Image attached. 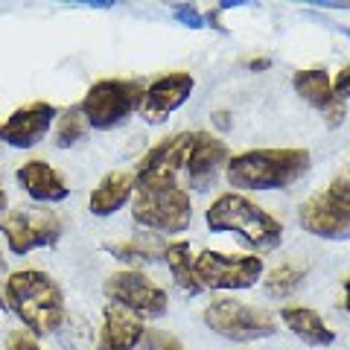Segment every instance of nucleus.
Here are the masks:
<instances>
[{
    "mask_svg": "<svg viewBox=\"0 0 350 350\" xmlns=\"http://www.w3.org/2000/svg\"><path fill=\"white\" fill-rule=\"evenodd\" d=\"M6 310H12L24 330L32 336H50L68 319L64 310L62 289L50 275H44L38 269H24L9 275L6 280Z\"/></svg>",
    "mask_w": 350,
    "mask_h": 350,
    "instance_id": "obj_1",
    "label": "nucleus"
},
{
    "mask_svg": "<svg viewBox=\"0 0 350 350\" xmlns=\"http://www.w3.org/2000/svg\"><path fill=\"white\" fill-rule=\"evenodd\" d=\"M207 228L216 234H237L245 248L266 254L283 243V225L243 193H222L207 207Z\"/></svg>",
    "mask_w": 350,
    "mask_h": 350,
    "instance_id": "obj_2",
    "label": "nucleus"
},
{
    "mask_svg": "<svg viewBox=\"0 0 350 350\" xmlns=\"http://www.w3.org/2000/svg\"><path fill=\"white\" fill-rule=\"evenodd\" d=\"M310 170L306 149H248L231 155L225 167L228 184L237 190H286Z\"/></svg>",
    "mask_w": 350,
    "mask_h": 350,
    "instance_id": "obj_3",
    "label": "nucleus"
},
{
    "mask_svg": "<svg viewBox=\"0 0 350 350\" xmlns=\"http://www.w3.org/2000/svg\"><path fill=\"white\" fill-rule=\"evenodd\" d=\"M131 219L158 234H181L193 222V204L178 181H140L131 196Z\"/></svg>",
    "mask_w": 350,
    "mask_h": 350,
    "instance_id": "obj_4",
    "label": "nucleus"
},
{
    "mask_svg": "<svg viewBox=\"0 0 350 350\" xmlns=\"http://www.w3.org/2000/svg\"><path fill=\"white\" fill-rule=\"evenodd\" d=\"M146 88L137 79H100L88 88L82 96V114L91 129L111 131L117 126H126L131 114L140 111Z\"/></svg>",
    "mask_w": 350,
    "mask_h": 350,
    "instance_id": "obj_5",
    "label": "nucleus"
},
{
    "mask_svg": "<svg viewBox=\"0 0 350 350\" xmlns=\"http://www.w3.org/2000/svg\"><path fill=\"white\" fill-rule=\"evenodd\" d=\"M301 228L319 239L350 237V181L336 178L330 187L310 196L301 204Z\"/></svg>",
    "mask_w": 350,
    "mask_h": 350,
    "instance_id": "obj_6",
    "label": "nucleus"
},
{
    "mask_svg": "<svg viewBox=\"0 0 350 350\" xmlns=\"http://www.w3.org/2000/svg\"><path fill=\"white\" fill-rule=\"evenodd\" d=\"M0 234L12 254L53 248L62 239V219L47 207H15L0 216Z\"/></svg>",
    "mask_w": 350,
    "mask_h": 350,
    "instance_id": "obj_7",
    "label": "nucleus"
},
{
    "mask_svg": "<svg viewBox=\"0 0 350 350\" xmlns=\"http://www.w3.org/2000/svg\"><path fill=\"white\" fill-rule=\"evenodd\" d=\"M202 319L213 333L231 338V342H257V338H269L278 333L275 319L266 310H257V306L231 298L213 301L202 312Z\"/></svg>",
    "mask_w": 350,
    "mask_h": 350,
    "instance_id": "obj_8",
    "label": "nucleus"
},
{
    "mask_svg": "<svg viewBox=\"0 0 350 350\" xmlns=\"http://www.w3.org/2000/svg\"><path fill=\"white\" fill-rule=\"evenodd\" d=\"M262 278V257H231L202 251L196 257V280L202 289H251Z\"/></svg>",
    "mask_w": 350,
    "mask_h": 350,
    "instance_id": "obj_9",
    "label": "nucleus"
},
{
    "mask_svg": "<svg viewBox=\"0 0 350 350\" xmlns=\"http://www.w3.org/2000/svg\"><path fill=\"white\" fill-rule=\"evenodd\" d=\"M105 298L131 310L140 319H161L170 306V298L155 280H149L144 271H114L105 280Z\"/></svg>",
    "mask_w": 350,
    "mask_h": 350,
    "instance_id": "obj_10",
    "label": "nucleus"
},
{
    "mask_svg": "<svg viewBox=\"0 0 350 350\" xmlns=\"http://www.w3.org/2000/svg\"><path fill=\"white\" fill-rule=\"evenodd\" d=\"M56 117H59V108L53 103H44V100H36L24 108H15L6 123L0 126V140L12 149H32L44 140V135L50 131Z\"/></svg>",
    "mask_w": 350,
    "mask_h": 350,
    "instance_id": "obj_11",
    "label": "nucleus"
},
{
    "mask_svg": "<svg viewBox=\"0 0 350 350\" xmlns=\"http://www.w3.org/2000/svg\"><path fill=\"white\" fill-rule=\"evenodd\" d=\"M193 88H196V79L190 73H167L155 79L146 94H144V103H140V117L146 120L149 126H161L167 123L172 111H178L193 96Z\"/></svg>",
    "mask_w": 350,
    "mask_h": 350,
    "instance_id": "obj_12",
    "label": "nucleus"
},
{
    "mask_svg": "<svg viewBox=\"0 0 350 350\" xmlns=\"http://www.w3.org/2000/svg\"><path fill=\"white\" fill-rule=\"evenodd\" d=\"M193 144V131H178L152 146L144 158H140L135 170V184L140 181H178V172L187 163V152Z\"/></svg>",
    "mask_w": 350,
    "mask_h": 350,
    "instance_id": "obj_13",
    "label": "nucleus"
},
{
    "mask_svg": "<svg viewBox=\"0 0 350 350\" xmlns=\"http://www.w3.org/2000/svg\"><path fill=\"white\" fill-rule=\"evenodd\" d=\"M231 161V149H228L225 140H219L207 131H193V144H190V152H187V181L193 190H207L213 187L219 172L228 167Z\"/></svg>",
    "mask_w": 350,
    "mask_h": 350,
    "instance_id": "obj_14",
    "label": "nucleus"
},
{
    "mask_svg": "<svg viewBox=\"0 0 350 350\" xmlns=\"http://www.w3.org/2000/svg\"><path fill=\"white\" fill-rule=\"evenodd\" d=\"M292 88L295 94L301 96L306 105H312L315 111L324 117V123L336 129L345 123L347 117V108H345V100H338L336 91H333V79L327 76L324 68H306V70H298L292 76Z\"/></svg>",
    "mask_w": 350,
    "mask_h": 350,
    "instance_id": "obj_15",
    "label": "nucleus"
},
{
    "mask_svg": "<svg viewBox=\"0 0 350 350\" xmlns=\"http://www.w3.org/2000/svg\"><path fill=\"white\" fill-rule=\"evenodd\" d=\"M144 333H146V327L140 315L108 301L103 310V330H100L96 350H135L140 345V338H144Z\"/></svg>",
    "mask_w": 350,
    "mask_h": 350,
    "instance_id": "obj_16",
    "label": "nucleus"
},
{
    "mask_svg": "<svg viewBox=\"0 0 350 350\" xmlns=\"http://www.w3.org/2000/svg\"><path fill=\"white\" fill-rule=\"evenodd\" d=\"M15 178L29 199L38 204H59L70 196V187L64 184L59 170H53L47 161H27L15 172Z\"/></svg>",
    "mask_w": 350,
    "mask_h": 350,
    "instance_id": "obj_17",
    "label": "nucleus"
},
{
    "mask_svg": "<svg viewBox=\"0 0 350 350\" xmlns=\"http://www.w3.org/2000/svg\"><path fill=\"white\" fill-rule=\"evenodd\" d=\"M131 196H135V172H108L94 187L88 207L94 216H111L131 202Z\"/></svg>",
    "mask_w": 350,
    "mask_h": 350,
    "instance_id": "obj_18",
    "label": "nucleus"
},
{
    "mask_svg": "<svg viewBox=\"0 0 350 350\" xmlns=\"http://www.w3.org/2000/svg\"><path fill=\"white\" fill-rule=\"evenodd\" d=\"M280 319L292 336H298L310 347H330L336 342V333L324 324V319L310 306H283Z\"/></svg>",
    "mask_w": 350,
    "mask_h": 350,
    "instance_id": "obj_19",
    "label": "nucleus"
},
{
    "mask_svg": "<svg viewBox=\"0 0 350 350\" xmlns=\"http://www.w3.org/2000/svg\"><path fill=\"white\" fill-rule=\"evenodd\" d=\"M163 260H167L170 266V275L175 280V286H178L184 295H199L202 286L199 280H196V257L190 251V243H184V239H175V243H170L167 248H163Z\"/></svg>",
    "mask_w": 350,
    "mask_h": 350,
    "instance_id": "obj_20",
    "label": "nucleus"
},
{
    "mask_svg": "<svg viewBox=\"0 0 350 350\" xmlns=\"http://www.w3.org/2000/svg\"><path fill=\"white\" fill-rule=\"evenodd\" d=\"M304 278H306V269L292 266V262H283V266L271 269L266 275V295L269 298H275V301L289 298L292 292H298Z\"/></svg>",
    "mask_w": 350,
    "mask_h": 350,
    "instance_id": "obj_21",
    "label": "nucleus"
},
{
    "mask_svg": "<svg viewBox=\"0 0 350 350\" xmlns=\"http://www.w3.org/2000/svg\"><path fill=\"white\" fill-rule=\"evenodd\" d=\"M88 120H85V114H82V108L79 105H70L68 111H62L59 117H56V146L59 149H70V146H76L79 140L88 135Z\"/></svg>",
    "mask_w": 350,
    "mask_h": 350,
    "instance_id": "obj_22",
    "label": "nucleus"
},
{
    "mask_svg": "<svg viewBox=\"0 0 350 350\" xmlns=\"http://www.w3.org/2000/svg\"><path fill=\"white\" fill-rule=\"evenodd\" d=\"M117 260H126V262H144V260H155V254H163V248H152L146 243L131 239V243H120V245H105Z\"/></svg>",
    "mask_w": 350,
    "mask_h": 350,
    "instance_id": "obj_23",
    "label": "nucleus"
},
{
    "mask_svg": "<svg viewBox=\"0 0 350 350\" xmlns=\"http://www.w3.org/2000/svg\"><path fill=\"white\" fill-rule=\"evenodd\" d=\"M135 350H184V345L175 338L172 333H163V330H146L140 345Z\"/></svg>",
    "mask_w": 350,
    "mask_h": 350,
    "instance_id": "obj_24",
    "label": "nucleus"
},
{
    "mask_svg": "<svg viewBox=\"0 0 350 350\" xmlns=\"http://www.w3.org/2000/svg\"><path fill=\"white\" fill-rule=\"evenodd\" d=\"M6 350H44L29 330H12L6 336Z\"/></svg>",
    "mask_w": 350,
    "mask_h": 350,
    "instance_id": "obj_25",
    "label": "nucleus"
},
{
    "mask_svg": "<svg viewBox=\"0 0 350 350\" xmlns=\"http://www.w3.org/2000/svg\"><path fill=\"white\" fill-rule=\"evenodd\" d=\"M172 15H175V21H181L184 27H193V29L207 27L204 24V15L196 6H172Z\"/></svg>",
    "mask_w": 350,
    "mask_h": 350,
    "instance_id": "obj_26",
    "label": "nucleus"
},
{
    "mask_svg": "<svg viewBox=\"0 0 350 350\" xmlns=\"http://www.w3.org/2000/svg\"><path fill=\"white\" fill-rule=\"evenodd\" d=\"M333 91L338 100H350V64H345V68L338 70V76L333 79Z\"/></svg>",
    "mask_w": 350,
    "mask_h": 350,
    "instance_id": "obj_27",
    "label": "nucleus"
},
{
    "mask_svg": "<svg viewBox=\"0 0 350 350\" xmlns=\"http://www.w3.org/2000/svg\"><path fill=\"white\" fill-rule=\"evenodd\" d=\"M342 310L350 315V275H347V280H345V292H342Z\"/></svg>",
    "mask_w": 350,
    "mask_h": 350,
    "instance_id": "obj_28",
    "label": "nucleus"
},
{
    "mask_svg": "<svg viewBox=\"0 0 350 350\" xmlns=\"http://www.w3.org/2000/svg\"><path fill=\"white\" fill-rule=\"evenodd\" d=\"M213 117H216V126H219V129H228V126H231V120H228V111H216Z\"/></svg>",
    "mask_w": 350,
    "mask_h": 350,
    "instance_id": "obj_29",
    "label": "nucleus"
},
{
    "mask_svg": "<svg viewBox=\"0 0 350 350\" xmlns=\"http://www.w3.org/2000/svg\"><path fill=\"white\" fill-rule=\"evenodd\" d=\"M269 64H271L269 59H251L248 68H251V70H262V68H269Z\"/></svg>",
    "mask_w": 350,
    "mask_h": 350,
    "instance_id": "obj_30",
    "label": "nucleus"
},
{
    "mask_svg": "<svg viewBox=\"0 0 350 350\" xmlns=\"http://www.w3.org/2000/svg\"><path fill=\"white\" fill-rule=\"evenodd\" d=\"M6 207V190H3V184H0V211Z\"/></svg>",
    "mask_w": 350,
    "mask_h": 350,
    "instance_id": "obj_31",
    "label": "nucleus"
},
{
    "mask_svg": "<svg viewBox=\"0 0 350 350\" xmlns=\"http://www.w3.org/2000/svg\"><path fill=\"white\" fill-rule=\"evenodd\" d=\"M0 269H3V260H0Z\"/></svg>",
    "mask_w": 350,
    "mask_h": 350,
    "instance_id": "obj_32",
    "label": "nucleus"
}]
</instances>
